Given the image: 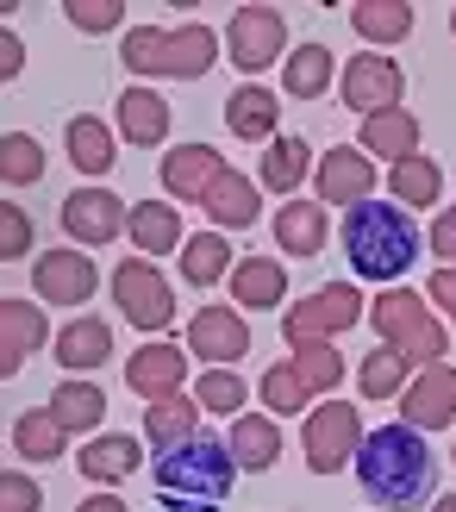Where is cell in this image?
Listing matches in <instances>:
<instances>
[{
	"label": "cell",
	"mask_w": 456,
	"mask_h": 512,
	"mask_svg": "<svg viewBox=\"0 0 456 512\" xmlns=\"http://www.w3.org/2000/svg\"><path fill=\"white\" fill-rule=\"evenodd\" d=\"M357 481H363V494H369L375 506L413 512V506L432 500L438 456H432V444L419 438V425H382V431H363Z\"/></svg>",
	"instance_id": "cell-1"
},
{
	"label": "cell",
	"mask_w": 456,
	"mask_h": 512,
	"mask_svg": "<svg viewBox=\"0 0 456 512\" xmlns=\"http://www.w3.org/2000/svg\"><path fill=\"white\" fill-rule=\"evenodd\" d=\"M232 475H238L232 444L207 438V431H194L188 444L157 450V463H150V481H157L163 512H219L225 494H232Z\"/></svg>",
	"instance_id": "cell-2"
},
{
	"label": "cell",
	"mask_w": 456,
	"mask_h": 512,
	"mask_svg": "<svg viewBox=\"0 0 456 512\" xmlns=\"http://www.w3.org/2000/svg\"><path fill=\"white\" fill-rule=\"evenodd\" d=\"M338 244H344V263L369 281H400L419 263V225L400 207H388V200L350 207L344 225H338Z\"/></svg>",
	"instance_id": "cell-3"
},
{
	"label": "cell",
	"mask_w": 456,
	"mask_h": 512,
	"mask_svg": "<svg viewBox=\"0 0 456 512\" xmlns=\"http://www.w3.org/2000/svg\"><path fill=\"white\" fill-rule=\"evenodd\" d=\"M125 69H138V75H175V82H200V75L213 69L219 57V38H213V25H175V32H157V25H138L132 38H125Z\"/></svg>",
	"instance_id": "cell-4"
},
{
	"label": "cell",
	"mask_w": 456,
	"mask_h": 512,
	"mask_svg": "<svg viewBox=\"0 0 456 512\" xmlns=\"http://www.w3.org/2000/svg\"><path fill=\"white\" fill-rule=\"evenodd\" d=\"M369 325L382 331V344H394L413 369H438V363H444V344H450V338H444V325L425 313V300H419V294L388 288L382 300L369 306Z\"/></svg>",
	"instance_id": "cell-5"
},
{
	"label": "cell",
	"mask_w": 456,
	"mask_h": 512,
	"mask_svg": "<svg viewBox=\"0 0 456 512\" xmlns=\"http://www.w3.org/2000/svg\"><path fill=\"white\" fill-rule=\"evenodd\" d=\"M357 319H363V294L350 288V281H332V288H319V294L288 306L282 338L288 344H338Z\"/></svg>",
	"instance_id": "cell-6"
},
{
	"label": "cell",
	"mask_w": 456,
	"mask_h": 512,
	"mask_svg": "<svg viewBox=\"0 0 456 512\" xmlns=\"http://www.w3.org/2000/svg\"><path fill=\"white\" fill-rule=\"evenodd\" d=\"M113 306H119V319H132L138 331L175 325V288L163 281V269L144 263V256H125L113 269Z\"/></svg>",
	"instance_id": "cell-7"
},
{
	"label": "cell",
	"mask_w": 456,
	"mask_h": 512,
	"mask_svg": "<svg viewBox=\"0 0 456 512\" xmlns=\"http://www.w3.org/2000/svg\"><path fill=\"white\" fill-rule=\"evenodd\" d=\"M307 469L313 475H338L357 463V450H363V419H357V406H344V400H325L307 413Z\"/></svg>",
	"instance_id": "cell-8"
},
{
	"label": "cell",
	"mask_w": 456,
	"mask_h": 512,
	"mask_svg": "<svg viewBox=\"0 0 456 512\" xmlns=\"http://www.w3.org/2000/svg\"><path fill=\"white\" fill-rule=\"evenodd\" d=\"M338 94H344L350 113L375 119V113L400 107V94H407V69H400L394 57H382V50H363V57H350L338 69Z\"/></svg>",
	"instance_id": "cell-9"
},
{
	"label": "cell",
	"mask_w": 456,
	"mask_h": 512,
	"mask_svg": "<svg viewBox=\"0 0 456 512\" xmlns=\"http://www.w3.org/2000/svg\"><path fill=\"white\" fill-rule=\"evenodd\" d=\"M225 50L238 69H269L288 50V13L282 7H238L225 25Z\"/></svg>",
	"instance_id": "cell-10"
},
{
	"label": "cell",
	"mask_w": 456,
	"mask_h": 512,
	"mask_svg": "<svg viewBox=\"0 0 456 512\" xmlns=\"http://www.w3.org/2000/svg\"><path fill=\"white\" fill-rule=\"evenodd\" d=\"M125 219H132V207H125L119 194H107V188H75L63 200V232L82 250H100V244L125 238Z\"/></svg>",
	"instance_id": "cell-11"
},
{
	"label": "cell",
	"mask_w": 456,
	"mask_h": 512,
	"mask_svg": "<svg viewBox=\"0 0 456 512\" xmlns=\"http://www.w3.org/2000/svg\"><path fill=\"white\" fill-rule=\"evenodd\" d=\"M32 288L44 306H88L100 288V269L88 263V250H44L32 269Z\"/></svg>",
	"instance_id": "cell-12"
},
{
	"label": "cell",
	"mask_w": 456,
	"mask_h": 512,
	"mask_svg": "<svg viewBox=\"0 0 456 512\" xmlns=\"http://www.w3.org/2000/svg\"><path fill=\"white\" fill-rule=\"evenodd\" d=\"M313 182H319V207H363V200H375V169L363 150H350V144H332L319 157L313 169Z\"/></svg>",
	"instance_id": "cell-13"
},
{
	"label": "cell",
	"mask_w": 456,
	"mask_h": 512,
	"mask_svg": "<svg viewBox=\"0 0 456 512\" xmlns=\"http://www.w3.org/2000/svg\"><path fill=\"white\" fill-rule=\"evenodd\" d=\"M188 350L200 363H238L250 350V325L238 319V306H200L188 319Z\"/></svg>",
	"instance_id": "cell-14"
},
{
	"label": "cell",
	"mask_w": 456,
	"mask_h": 512,
	"mask_svg": "<svg viewBox=\"0 0 456 512\" xmlns=\"http://www.w3.org/2000/svg\"><path fill=\"white\" fill-rule=\"evenodd\" d=\"M125 381H132V394L144 406H157L169 394H182V381H188V356L175 350V344H144L132 363H125Z\"/></svg>",
	"instance_id": "cell-15"
},
{
	"label": "cell",
	"mask_w": 456,
	"mask_h": 512,
	"mask_svg": "<svg viewBox=\"0 0 456 512\" xmlns=\"http://www.w3.org/2000/svg\"><path fill=\"white\" fill-rule=\"evenodd\" d=\"M44 338H50L44 306L38 300H7L0 306V375H19L25 356L44 350Z\"/></svg>",
	"instance_id": "cell-16"
},
{
	"label": "cell",
	"mask_w": 456,
	"mask_h": 512,
	"mask_svg": "<svg viewBox=\"0 0 456 512\" xmlns=\"http://www.w3.org/2000/svg\"><path fill=\"white\" fill-rule=\"evenodd\" d=\"M400 419L432 431V425H450L456 419V369H419V381H407V394H400Z\"/></svg>",
	"instance_id": "cell-17"
},
{
	"label": "cell",
	"mask_w": 456,
	"mask_h": 512,
	"mask_svg": "<svg viewBox=\"0 0 456 512\" xmlns=\"http://www.w3.org/2000/svg\"><path fill=\"white\" fill-rule=\"evenodd\" d=\"M219 175H225V157H219L213 144H175L169 157H163V188L175 200H207Z\"/></svg>",
	"instance_id": "cell-18"
},
{
	"label": "cell",
	"mask_w": 456,
	"mask_h": 512,
	"mask_svg": "<svg viewBox=\"0 0 456 512\" xmlns=\"http://www.w3.org/2000/svg\"><path fill=\"white\" fill-rule=\"evenodd\" d=\"M200 207H207V219L219 225V232H244V225H257V219H263V182H250V175L225 169Z\"/></svg>",
	"instance_id": "cell-19"
},
{
	"label": "cell",
	"mask_w": 456,
	"mask_h": 512,
	"mask_svg": "<svg viewBox=\"0 0 456 512\" xmlns=\"http://www.w3.org/2000/svg\"><path fill=\"white\" fill-rule=\"evenodd\" d=\"M325 232H332V219H325L319 200H282V213H275V244L288 256H319Z\"/></svg>",
	"instance_id": "cell-20"
},
{
	"label": "cell",
	"mask_w": 456,
	"mask_h": 512,
	"mask_svg": "<svg viewBox=\"0 0 456 512\" xmlns=\"http://www.w3.org/2000/svg\"><path fill=\"white\" fill-rule=\"evenodd\" d=\"M363 157H388V163L419 157V119L407 107H388V113L363 119Z\"/></svg>",
	"instance_id": "cell-21"
},
{
	"label": "cell",
	"mask_w": 456,
	"mask_h": 512,
	"mask_svg": "<svg viewBox=\"0 0 456 512\" xmlns=\"http://www.w3.org/2000/svg\"><path fill=\"white\" fill-rule=\"evenodd\" d=\"M288 294V269L275 263V256H244L232 269V300L250 306V313H269V306H282Z\"/></svg>",
	"instance_id": "cell-22"
},
{
	"label": "cell",
	"mask_w": 456,
	"mask_h": 512,
	"mask_svg": "<svg viewBox=\"0 0 456 512\" xmlns=\"http://www.w3.org/2000/svg\"><path fill=\"white\" fill-rule=\"evenodd\" d=\"M275 119H282V100H275L269 88L244 82V88L225 94V125H232L238 138H269L275 144Z\"/></svg>",
	"instance_id": "cell-23"
},
{
	"label": "cell",
	"mask_w": 456,
	"mask_h": 512,
	"mask_svg": "<svg viewBox=\"0 0 456 512\" xmlns=\"http://www.w3.org/2000/svg\"><path fill=\"white\" fill-rule=\"evenodd\" d=\"M69 444V425L50 413V406H32V413L13 419V450L25 456V463H57Z\"/></svg>",
	"instance_id": "cell-24"
},
{
	"label": "cell",
	"mask_w": 456,
	"mask_h": 512,
	"mask_svg": "<svg viewBox=\"0 0 456 512\" xmlns=\"http://www.w3.org/2000/svg\"><path fill=\"white\" fill-rule=\"evenodd\" d=\"M113 356V325L107 319H69L57 331V363L63 369H100Z\"/></svg>",
	"instance_id": "cell-25"
},
{
	"label": "cell",
	"mask_w": 456,
	"mask_h": 512,
	"mask_svg": "<svg viewBox=\"0 0 456 512\" xmlns=\"http://www.w3.org/2000/svg\"><path fill=\"white\" fill-rule=\"evenodd\" d=\"M119 132L132 138L138 150L163 144V138H169V107H163V94H150V88H125V94H119Z\"/></svg>",
	"instance_id": "cell-26"
},
{
	"label": "cell",
	"mask_w": 456,
	"mask_h": 512,
	"mask_svg": "<svg viewBox=\"0 0 456 512\" xmlns=\"http://www.w3.org/2000/svg\"><path fill=\"white\" fill-rule=\"evenodd\" d=\"M125 238L138 244V256H163L182 244V219H175L169 200H138L132 219H125Z\"/></svg>",
	"instance_id": "cell-27"
},
{
	"label": "cell",
	"mask_w": 456,
	"mask_h": 512,
	"mask_svg": "<svg viewBox=\"0 0 456 512\" xmlns=\"http://www.w3.org/2000/svg\"><path fill=\"white\" fill-rule=\"evenodd\" d=\"M75 469H82L88 481H125V475H138L144 469V450H138V438H94V444H82V456H75Z\"/></svg>",
	"instance_id": "cell-28"
},
{
	"label": "cell",
	"mask_w": 456,
	"mask_h": 512,
	"mask_svg": "<svg viewBox=\"0 0 456 512\" xmlns=\"http://www.w3.org/2000/svg\"><path fill=\"white\" fill-rule=\"evenodd\" d=\"M225 444H232L238 469H275V456H282V425H275V419H250V413H238L232 431H225Z\"/></svg>",
	"instance_id": "cell-29"
},
{
	"label": "cell",
	"mask_w": 456,
	"mask_h": 512,
	"mask_svg": "<svg viewBox=\"0 0 456 512\" xmlns=\"http://www.w3.org/2000/svg\"><path fill=\"white\" fill-rule=\"evenodd\" d=\"M307 175H313V144H307V138L288 132V138H275V144L263 150V188H275L282 200L307 182Z\"/></svg>",
	"instance_id": "cell-30"
},
{
	"label": "cell",
	"mask_w": 456,
	"mask_h": 512,
	"mask_svg": "<svg viewBox=\"0 0 456 512\" xmlns=\"http://www.w3.org/2000/svg\"><path fill=\"white\" fill-rule=\"evenodd\" d=\"M338 69H344V63H338L325 44H294L282 75H288V94H294V100H319L325 88H332V75H338Z\"/></svg>",
	"instance_id": "cell-31"
},
{
	"label": "cell",
	"mask_w": 456,
	"mask_h": 512,
	"mask_svg": "<svg viewBox=\"0 0 456 512\" xmlns=\"http://www.w3.org/2000/svg\"><path fill=\"white\" fill-rule=\"evenodd\" d=\"M438 188H444V169H438L432 157L388 163V194H394V207H438Z\"/></svg>",
	"instance_id": "cell-32"
},
{
	"label": "cell",
	"mask_w": 456,
	"mask_h": 512,
	"mask_svg": "<svg viewBox=\"0 0 456 512\" xmlns=\"http://www.w3.org/2000/svg\"><path fill=\"white\" fill-rule=\"evenodd\" d=\"M200 431V400H188V394H169V400H157L144 413V438L157 444V450H169V444H188Z\"/></svg>",
	"instance_id": "cell-33"
},
{
	"label": "cell",
	"mask_w": 456,
	"mask_h": 512,
	"mask_svg": "<svg viewBox=\"0 0 456 512\" xmlns=\"http://www.w3.org/2000/svg\"><path fill=\"white\" fill-rule=\"evenodd\" d=\"M350 25H357L369 44H400L413 32V7L407 0H357V7H350Z\"/></svg>",
	"instance_id": "cell-34"
},
{
	"label": "cell",
	"mask_w": 456,
	"mask_h": 512,
	"mask_svg": "<svg viewBox=\"0 0 456 512\" xmlns=\"http://www.w3.org/2000/svg\"><path fill=\"white\" fill-rule=\"evenodd\" d=\"M63 144H69V163L75 169H88V175H107L113 169V132H107V125H100V119H69L63 125Z\"/></svg>",
	"instance_id": "cell-35"
},
{
	"label": "cell",
	"mask_w": 456,
	"mask_h": 512,
	"mask_svg": "<svg viewBox=\"0 0 456 512\" xmlns=\"http://www.w3.org/2000/svg\"><path fill=\"white\" fill-rule=\"evenodd\" d=\"M50 413H57L69 431H94L100 419H107V394L94 388V381H82V375H69L57 394H50Z\"/></svg>",
	"instance_id": "cell-36"
},
{
	"label": "cell",
	"mask_w": 456,
	"mask_h": 512,
	"mask_svg": "<svg viewBox=\"0 0 456 512\" xmlns=\"http://www.w3.org/2000/svg\"><path fill=\"white\" fill-rule=\"evenodd\" d=\"M182 275L188 288H213L219 275H232V244H225V232H200L182 244Z\"/></svg>",
	"instance_id": "cell-37"
},
{
	"label": "cell",
	"mask_w": 456,
	"mask_h": 512,
	"mask_svg": "<svg viewBox=\"0 0 456 512\" xmlns=\"http://www.w3.org/2000/svg\"><path fill=\"white\" fill-rule=\"evenodd\" d=\"M407 356H400L394 344H375L363 363H357V388L369 394V400H388V394H407Z\"/></svg>",
	"instance_id": "cell-38"
},
{
	"label": "cell",
	"mask_w": 456,
	"mask_h": 512,
	"mask_svg": "<svg viewBox=\"0 0 456 512\" xmlns=\"http://www.w3.org/2000/svg\"><path fill=\"white\" fill-rule=\"evenodd\" d=\"M0 175H7V188H32L44 175V144L32 132H7L0 138Z\"/></svg>",
	"instance_id": "cell-39"
},
{
	"label": "cell",
	"mask_w": 456,
	"mask_h": 512,
	"mask_svg": "<svg viewBox=\"0 0 456 512\" xmlns=\"http://www.w3.org/2000/svg\"><path fill=\"white\" fill-rule=\"evenodd\" d=\"M288 363L300 369V381H307L313 394H332L338 388V375H344V356H338V344H294V356Z\"/></svg>",
	"instance_id": "cell-40"
},
{
	"label": "cell",
	"mask_w": 456,
	"mask_h": 512,
	"mask_svg": "<svg viewBox=\"0 0 456 512\" xmlns=\"http://www.w3.org/2000/svg\"><path fill=\"white\" fill-rule=\"evenodd\" d=\"M194 400L207 406V413H219V419H238L244 413V381L232 369H207V375H200V388H194Z\"/></svg>",
	"instance_id": "cell-41"
},
{
	"label": "cell",
	"mask_w": 456,
	"mask_h": 512,
	"mask_svg": "<svg viewBox=\"0 0 456 512\" xmlns=\"http://www.w3.org/2000/svg\"><path fill=\"white\" fill-rule=\"evenodd\" d=\"M307 381H300V369L294 363H275L269 375H263V400H269V413H300L307 406Z\"/></svg>",
	"instance_id": "cell-42"
},
{
	"label": "cell",
	"mask_w": 456,
	"mask_h": 512,
	"mask_svg": "<svg viewBox=\"0 0 456 512\" xmlns=\"http://www.w3.org/2000/svg\"><path fill=\"white\" fill-rule=\"evenodd\" d=\"M63 19L75 25V32H113V25L125 19V0H69Z\"/></svg>",
	"instance_id": "cell-43"
},
{
	"label": "cell",
	"mask_w": 456,
	"mask_h": 512,
	"mask_svg": "<svg viewBox=\"0 0 456 512\" xmlns=\"http://www.w3.org/2000/svg\"><path fill=\"white\" fill-rule=\"evenodd\" d=\"M25 250H32V213H25V207H0V256L19 263Z\"/></svg>",
	"instance_id": "cell-44"
},
{
	"label": "cell",
	"mask_w": 456,
	"mask_h": 512,
	"mask_svg": "<svg viewBox=\"0 0 456 512\" xmlns=\"http://www.w3.org/2000/svg\"><path fill=\"white\" fill-rule=\"evenodd\" d=\"M38 506H44V488L32 475H19V469L0 475V512H38Z\"/></svg>",
	"instance_id": "cell-45"
},
{
	"label": "cell",
	"mask_w": 456,
	"mask_h": 512,
	"mask_svg": "<svg viewBox=\"0 0 456 512\" xmlns=\"http://www.w3.org/2000/svg\"><path fill=\"white\" fill-rule=\"evenodd\" d=\"M432 250H438V256H450V263H456V207L432 219Z\"/></svg>",
	"instance_id": "cell-46"
},
{
	"label": "cell",
	"mask_w": 456,
	"mask_h": 512,
	"mask_svg": "<svg viewBox=\"0 0 456 512\" xmlns=\"http://www.w3.org/2000/svg\"><path fill=\"white\" fill-rule=\"evenodd\" d=\"M19 69H25V44H19L13 32H0V75H7V82H13Z\"/></svg>",
	"instance_id": "cell-47"
},
{
	"label": "cell",
	"mask_w": 456,
	"mask_h": 512,
	"mask_svg": "<svg viewBox=\"0 0 456 512\" xmlns=\"http://www.w3.org/2000/svg\"><path fill=\"white\" fill-rule=\"evenodd\" d=\"M432 300L456 319V269H432Z\"/></svg>",
	"instance_id": "cell-48"
},
{
	"label": "cell",
	"mask_w": 456,
	"mask_h": 512,
	"mask_svg": "<svg viewBox=\"0 0 456 512\" xmlns=\"http://www.w3.org/2000/svg\"><path fill=\"white\" fill-rule=\"evenodd\" d=\"M75 512H125V500L119 494H94V500H82Z\"/></svg>",
	"instance_id": "cell-49"
},
{
	"label": "cell",
	"mask_w": 456,
	"mask_h": 512,
	"mask_svg": "<svg viewBox=\"0 0 456 512\" xmlns=\"http://www.w3.org/2000/svg\"><path fill=\"white\" fill-rule=\"evenodd\" d=\"M432 512H456V494H444V500H438V506H432Z\"/></svg>",
	"instance_id": "cell-50"
},
{
	"label": "cell",
	"mask_w": 456,
	"mask_h": 512,
	"mask_svg": "<svg viewBox=\"0 0 456 512\" xmlns=\"http://www.w3.org/2000/svg\"><path fill=\"white\" fill-rule=\"evenodd\" d=\"M450 32H456V7H450Z\"/></svg>",
	"instance_id": "cell-51"
}]
</instances>
